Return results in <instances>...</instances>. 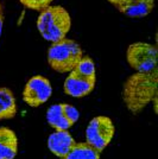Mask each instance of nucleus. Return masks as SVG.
Listing matches in <instances>:
<instances>
[{
  "label": "nucleus",
  "instance_id": "nucleus-10",
  "mask_svg": "<svg viewBox=\"0 0 158 159\" xmlns=\"http://www.w3.org/2000/svg\"><path fill=\"white\" fill-rule=\"evenodd\" d=\"M18 153V138L8 127H0V159H14Z\"/></svg>",
  "mask_w": 158,
  "mask_h": 159
},
{
  "label": "nucleus",
  "instance_id": "nucleus-15",
  "mask_svg": "<svg viewBox=\"0 0 158 159\" xmlns=\"http://www.w3.org/2000/svg\"><path fill=\"white\" fill-rule=\"evenodd\" d=\"M53 0H19V2L23 6L27 7L30 10H35V11H42L45 7L50 6Z\"/></svg>",
  "mask_w": 158,
  "mask_h": 159
},
{
  "label": "nucleus",
  "instance_id": "nucleus-7",
  "mask_svg": "<svg viewBox=\"0 0 158 159\" xmlns=\"http://www.w3.org/2000/svg\"><path fill=\"white\" fill-rule=\"evenodd\" d=\"M53 94V87L50 81L42 76L36 75L26 82L23 90V100L31 107H40L50 99Z\"/></svg>",
  "mask_w": 158,
  "mask_h": 159
},
{
  "label": "nucleus",
  "instance_id": "nucleus-5",
  "mask_svg": "<svg viewBox=\"0 0 158 159\" xmlns=\"http://www.w3.org/2000/svg\"><path fill=\"white\" fill-rule=\"evenodd\" d=\"M115 127L111 118L105 115L95 116L86 128V143L100 153L112 141Z\"/></svg>",
  "mask_w": 158,
  "mask_h": 159
},
{
  "label": "nucleus",
  "instance_id": "nucleus-2",
  "mask_svg": "<svg viewBox=\"0 0 158 159\" xmlns=\"http://www.w3.org/2000/svg\"><path fill=\"white\" fill-rule=\"evenodd\" d=\"M72 27L70 14L63 6L50 5L40 11L37 18L40 34L48 42H58L66 38Z\"/></svg>",
  "mask_w": 158,
  "mask_h": 159
},
{
  "label": "nucleus",
  "instance_id": "nucleus-9",
  "mask_svg": "<svg viewBox=\"0 0 158 159\" xmlns=\"http://www.w3.org/2000/svg\"><path fill=\"white\" fill-rule=\"evenodd\" d=\"M75 139L69 131H53L48 138V147L56 157L63 158L75 145Z\"/></svg>",
  "mask_w": 158,
  "mask_h": 159
},
{
  "label": "nucleus",
  "instance_id": "nucleus-16",
  "mask_svg": "<svg viewBox=\"0 0 158 159\" xmlns=\"http://www.w3.org/2000/svg\"><path fill=\"white\" fill-rule=\"evenodd\" d=\"M108 2H111L114 7H118L120 5H124V4H127V2H131L133 0H107Z\"/></svg>",
  "mask_w": 158,
  "mask_h": 159
},
{
  "label": "nucleus",
  "instance_id": "nucleus-12",
  "mask_svg": "<svg viewBox=\"0 0 158 159\" xmlns=\"http://www.w3.org/2000/svg\"><path fill=\"white\" fill-rule=\"evenodd\" d=\"M17 101L11 89L0 88V121L12 119L17 114Z\"/></svg>",
  "mask_w": 158,
  "mask_h": 159
},
{
  "label": "nucleus",
  "instance_id": "nucleus-17",
  "mask_svg": "<svg viewBox=\"0 0 158 159\" xmlns=\"http://www.w3.org/2000/svg\"><path fill=\"white\" fill-rule=\"evenodd\" d=\"M2 27H4V14L2 12H0V37L2 33Z\"/></svg>",
  "mask_w": 158,
  "mask_h": 159
},
{
  "label": "nucleus",
  "instance_id": "nucleus-13",
  "mask_svg": "<svg viewBox=\"0 0 158 159\" xmlns=\"http://www.w3.org/2000/svg\"><path fill=\"white\" fill-rule=\"evenodd\" d=\"M101 153L87 143H75L72 150L62 159H100Z\"/></svg>",
  "mask_w": 158,
  "mask_h": 159
},
{
  "label": "nucleus",
  "instance_id": "nucleus-4",
  "mask_svg": "<svg viewBox=\"0 0 158 159\" xmlns=\"http://www.w3.org/2000/svg\"><path fill=\"white\" fill-rule=\"evenodd\" d=\"M126 61L137 73L152 71L157 69V47L145 42L132 43L126 50Z\"/></svg>",
  "mask_w": 158,
  "mask_h": 159
},
{
  "label": "nucleus",
  "instance_id": "nucleus-1",
  "mask_svg": "<svg viewBox=\"0 0 158 159\" xmlns=\"http://www.w3.org/2000/svg\"><path fill=\"white\" fill-rule=\"evenodd\" d=\"M158 69L149 73H134L126 79L123 87V100L132 114L143 112L147 105L153 102L157 112Z\"/></svg>",
  "mask_w": 158,
  "mask_h": 159
},
{
  "label": "nucleus",
  "instance_id": "nucleus-11",
  "mask_svg": "<svg viewBox=\"0 0 158 159\" xmlns=\"http://www.w3.org/2000/svg\"><path fill=\"white\" fill-rule=\"evenodd\" d=\"M155 7V0H133L117 7L120 13L131 18H143L151 13Z\"/></svg>",
  "mask_w": 158,
  "mask_h": 159
},
{
  "label": "nucleus",
  "instance_id": "nucleus-3",
  "mask_svg": "<svg viewBox=\"0 0 158 159\" xmlns=\"http://www.w3.org/2000/svg\"><path fill=\"white\" fill-rule=\"evenodd\" d=\"M83 57V50L77 42L63 38L53 42L48 50V63L57 73H70Z\"/></svg>",
  "mask_w": 158,
  "mask_h": 159
},
{
  "label": "nucleus",
  "instance_id": "nucleus-18",
  "mask_svg": "<svg viewBox=\"0 0 158 159\" xmlns=\"http://www.w3.org/2000/svg\"><path fill=\"white\" fill-rule=\"evenodd\" d=\"M0 12H2V7H1V4H0Z\"/></svg>",
  "mask_w": 158,
  "mask_h": 159
},
{
  "label": "nucleus",
  "instance_id": "nucleus-6",
  "mask_svg": "<svg viewBox=\"0 0 158 159\" xmlns=\"http://www.w3.org/2000/svg\"><path fill=\"white\" fill-rule=\"evenodd\" d=\"M79 118V111L69 103H56L46 111V121L55 131H68Z\"/></svg>",
  "mask_w": 158,
  "mask_h": 159
},
{
  "label": "nucleus",
  "instance_id": "nucleus-8",
  "mask_svg": "<svg viewBox=\"0 0 158 159\" xmlns=\"http://www.w3.org/2000/svg\"><path fill=\"white\" fill-rule=\"evenodd\" d=\"M96 83V77L82 76L75 70H72L64 81V93L72 98H83L91 94Z\"/></svg>",
  "mask_w": 158,
  "mask_h": 159
},
{
  "label": "nucleus",
  "instance_id": "nucleus-14",
  "mask_svg": "<svg viewBox=\"0 0 158 159\" xmlns=\"http://www.w3.org/2000/svg\"><path fill=\"white\" fill-rule=\"evenodd\" d=\"M74 70L82 76H86V77H96L95 63H94L93 58H91L89 56H83L77 63V66H75Z\"/></svg>",
  "mask_w": 158,
  "mask_h": 159
}]
</instances>
